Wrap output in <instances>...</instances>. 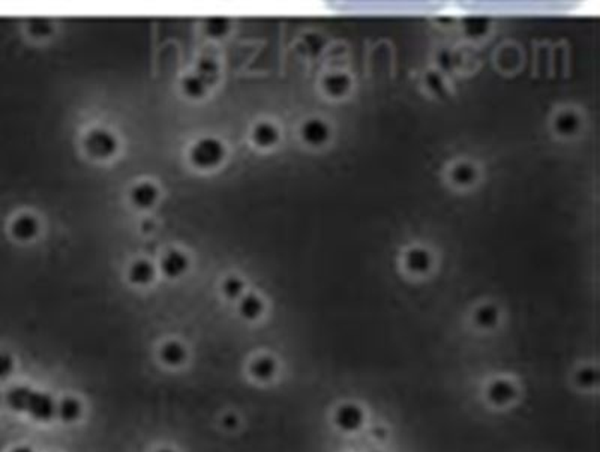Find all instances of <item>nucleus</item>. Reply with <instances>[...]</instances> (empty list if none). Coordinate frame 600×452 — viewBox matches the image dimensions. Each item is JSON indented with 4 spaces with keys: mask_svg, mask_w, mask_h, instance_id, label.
I'll return each mask as SVG.
<instances>
[{
    "mask_svg": "<svg viewBox=\"0 0 600 452\" xmlns=\"http://www.w3.org/2000/svg\"><path fill=\"white\" fill-rule=\"evenodd\" d=\"M5 401L11 411L31 416L36 422H50L56 418V401L47 392L29 386H14Z\"/></svg>",
    "mask_w": 600,
    "mask_h": 452,
    "instance_id": "f257e3e1",
    "label": "nucleus"
},
{
    "mask_svg": "<svg viewBox=\"0 0 600 452\" xmlns=\"http://www.w3.org/2000/svg\"><path fill=\"white\" fill-rule=\"evenodd\" d=\"M225 156L224 144L212 137H206L198 140L191 151H189V159L195 167L200 169H212L221 164Z\"/></svg>",
    "mask_w": 600,
    "mask_h": 452,
    "instance_id": "f03ea898",
    "label": "nucleus"
},
{
    "mask_svg": "<svg viewBox=\"0 0 600 452\" xmlns=\"http://www.w3.org/2000/svg\"><path fill=\"white\" fill-rule=\"evenodd\" d=\"M84 146L92 156L104 159L116 154L117 139L107 129H95L86 137Z\"/></svg>",
    "mask_w": 600,
    "mask_h": 452,
    "instance_id": "7ed1b4c3",
    "label": "nucleus"
},
{
    "mask_svg": "<svg viewBox=\"0 0 600 452\" xmlns=\"http://www.w3.org/2000/svg\"><path fill=\"white\" fill-rule=\"evenodd\" d=\"M335 426L345 433H355L363 426V412L356 404H342L335 412Z\"/></svg>",
    "mask_w": 600,
    "mask_h": 452,
    "instance_id": "20e7f679",
    "label": "nucleus"
},
{
    "mask_svg": "<svg viewBox=\"0 0 600 452\" xmlns=\"http://www.w3.org/2000/svg\"><path fill=\"white\" fill-rule=\"evenodd\" d=\"M518 396L517 386L506 378H499V381H494L488 389H487V398L492 406L503 407L514 403Z\"/></svg>",
    "mask_w": 600,
    "mask_h": 452,
    "instance_id": "39448f33",
    "label": "nucleus"
},
{
    "mask_svg": "<svg viewBox=\"0 0 600 452\" xmlns=\"http://www.w3.org/2000/svg\"><path fill=\"white\" fill-rule=\"evenodd\" d=\"M159 359L168 368H179L188 359V352L182 343L167 341L159 348Z\"/></svg>",
    "mask_w": 600,
    "mask_h": 452,
    "instance_id": "423d86ee",
    "label": "nucleus"
},
{
    "mask_svg": "<svg viewBox=\"0 0 600 452\" xmlns=\"http://www.w3.org/2000/svg\"><path fill=\"white\" fill-rule=\"evenodd\" d=\"M189 268V260L188 257L179 251V250H171L168 251L163 260H161V271L168 278H178V276L183 275Z\"/></svg>",
    "mask_w": 600,
    "mask_h": 452,
    "instance_id": "0eeeda50",
    "label": "nucleus"
},
{
    "mask_svg": "<svg viewBox=\"0 0 600 452\" xmlns=\"http://www.w3.org/2000/svg\"><path fill=\"white\" fill-rule=\"evenodd\" d=\"M248 371H250V376L254 378L255 382L266 383V382H270L275 378V376L278 373V363L270 356H260V358H255L250 363V368H248Z\"/></svg>",
    "mask_w": 600,
    "mask_h": 452,
    "instance_id": "6e6552de",
    "label": "nucleus"
},
{
    "mask_svg": "<svg viewBox=\"0 0 600 452\" xmlns=\"http://www.w3.org/2000/svg\"><path fill=\"white\" fill-rule=\"evenodd\" d=\"M83 416V403L76 397H63L56 403V418L63 424H74Z\"/></svg>",
    "mask_w": 600,
    "mask_h": 452,
    "instance_id": "1a4fd4ad",
    "label": "nucleus"
},
{
    "mask_svg": "<svg viewBox=\"0 0 600 452\" xmlns=\"http://www.w3.org/2000/svg\"><path fill=\"white\" fill-rule=\"evenodd\" d=\"M129 199L136 208L148 209L155 205L158 199V188L151 182H141L131 189Z\"/></svg>",
    "mask_w": 600,
    "mask_h": 452,
    "instance_id": "9d476101",
    "label": "nucleus"
},
{
    "mask_svg": "<svg viewBox=\"0 0 600 452\" xmlns=\"http://www.w3.org/2000/svg\"><path fill=\"white\" fill-rule=\"evenodd\" d=\"M12 235L20 241H29L38 235L39 231V223L35 216L32 215H21L16 221L12 223L11 227Z\"/></svg>",
    "mask_w": 600,
    "mask_h": 452,
    "instance_id": "9b49d317",
    "label": "nucleus"
},
{
    "mask_svg": "<svg viewBox=\"0 0 600 452\" xmlns=\"http://www.w3.org/2000/svg\"><path fill=\"white\" fill-rule=\"evenodd\" d=\"M129 281L136 286H148L155 278V268L146 260H137L128 271Z\"/></svg>",
    "mask_w": 600,
    "mask_h": 452,
    "instance_id": "f8f14e48",
    "label": "nucleus"
},
{
    "mask_svg": "<svg viewBox=\"0 0 600 452\" xmlns=\"http://www.w3.org/2000/svg\"><path fill=\"white\" fill-rule=\"evenodd\" d=\"M195 76H198L204 83H206L209 87L216 84L218 79H219V66L213 59H209V57H204L201 59L195 68Z\"/></svg>",
    "mask_w": 600,
    "mask_h": 452,
    "instance_id": "ddd939ff",
    "label": "nucleus"
},
{
    "mask_svg": "<svg viewBox=\"0 0 600 452\" xmlns=\"http://www.w3.org/2000/svg\"><path fill=\"white\" fill-rule=\"evenodd\" d=\"M209 86L204 83L198 76L191 74L182 80V91L186 96L193 99H200L208 94Z\"/></svg>",
    "mask_w": 600,
    "mask_h": 452,
    "instance_id": "4468645a",
    "label": "nucleus"
},
{
    "mask_svg": "<svg viewBox=\"0 0 600 452\" xmlns=\"http://www.w3.org/2000/svg\"><path fill=\"white\" fill-rule=\"evenodd\" d=\"M263 313V302L255 295H246L240 299L239 314L245 320H255Z\"/></svg>",
    "mask_w": 600,
    "mask_h": 452,
    "instance_id": "2eb2a0df",
    "label": "nucleus"
},
{
    "mask_svg": "<svg viewBox=\"0 0 600 452\" xmlns=\"http://www.w3.org/2000/svg\"><path fill=\"white\" fill-rule=\"evenodd\" d=\"M276 129L269 124H260L253 131V140L258 146H270L276 141Z\"/></svg>",
    "mask_w": 600,
    "mask_h": 452,
    "instance_id": "dca6fc26",
    "label": "nucleus"
},
{
    "mask_svg": "<svg viewBox=\"0 0 600 452\" xmlns=\"http://www.w3.org/2000/svg\"><path fill=\"white\" fill-rule=\"evenodd\" d=\"M230 23L225 19H209L204 23V32L210 38H223L228 34Z\"/></svg>",
    "mask_w": 600,
    "mask_h": 452,
    "instance_id": "f3484780",
    "label": "nucleus"
},
{
    "mask_svg": "<svg viewBox=\"0 0 600 452\" xmlns=\"http://www.w3.org/2000/svg\"><path fill=\"white\" fill-rule=\"evenodd\" d=\"M223 291L228 299H238L243 293V283L238 276H228L223 283Z\"/></svg>",
    "mask_w": 600,
    "mask_h": 452,
    "instance_id": "a211bd4d",
    "label": "nucleus"
},
{
    "mask_svg": "<svg viewBox=\"0 0 600 452\" xmlns=\"http://www.w3.org/2000/svg\"><path fill=\"white\" fill-rule=\"evenodd\" d=\"M576 383L582 388H591L597 383V371L594 368H582L576 373Z\"/></svg>",
    "mask_w": 600,
    "mask_h": 452,
    "instance_id": "6ab92c4d",
    "label": "nucleus"
},
{
    "mask_svg": "<svg viewBox=\"0 0 600 452\" xmlns=\"http://www.w3.org/2000/svg\"><path fill=\"white\" fill-rule=\"evenodd\" d=\"M29 29H31V32L36 36H47L53 32V24L49 20H32L31 24H29Z\"/></svg>",
    "mask_w": 600,
    "mask_h": 452,
    "instance_id": "aec40b11",
    "label": "nucleus"
},
{
    "mask_svg": "<svg viewBox=\"0 0 600 452\" xmlns=\"http://www.w3.org/2000/svg\"><path fill=\"white\" fill-rule=\"evenodd\" d=\"M14 359L9 353L5 352H0V381H4V378L9 377L14 371Z\"/></svg>",
    "mask_w": 600,
    "mask_h": 452,
    "instance_id": "412c9836",
    "label": "nucleus"
},
{
    "mask_svg": "<svg viewBox=\"0 0 600 452\" xmlns=\"http://www.w3.org/2000/svg\"><path fill=\"white\" fill-rule=\"evenodd\" d=\"M223 426H224V428L225 430H236L238 427H239V418H238V415H234V413H227L224 418H223Z\"/></svg>",
    "mask_w": 600,
    "mask_h": 452,
    "instance_id": "4be33fe9",
    "label": "nucleus"
},
{
    "mask_svg": "<svg viewBox=\"0 0 600 452\" xmlns=\"http://www.w3.org/2000/svg\"><path fill=\"white\" fill-rule=\"evenodd\" d=\"M11 452H35V451L31 446L20 445V446H16L14 449H11Z\"/></svg>",
    "mask_w": 600,
    "mask_h": 452,
    "instance_id": "5701e85b",
    "label": "nucleus"
},
{
    "mask_svg": "<svg viewBox=\"0 0 600 452\" xmlns=\"http://www.w3.org/2000/svg\"><path fill=\"white\" fill-rule=\"evenodd\" d=\"M156 452H176V451H173V449H170V448H163V449H159V451H156Z\"/></svg>",
    "mask_w": 600,
    "mask_h": 452,
    "instance_id": "b1692460",
    "label": "nucleus"
},
{
    "mask_svg": "<svg viewBox=\"0 0 600 452\" xmlns=\"http://www.w3.org/2000/svg\"><path fill=\"white\" fill-rule=\"evenodd\" d=\"M0 403H2V398H0Z\"/></svg>",
    "mask_w": 600,
    "mask_h": 452,
    "instance_id": "393cba45",
    "label": "nucleus"
}]
</instances>
